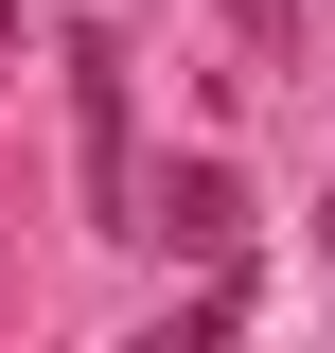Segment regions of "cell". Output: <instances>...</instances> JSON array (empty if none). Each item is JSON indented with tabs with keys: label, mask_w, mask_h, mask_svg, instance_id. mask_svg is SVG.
I'll use <instances>...</instances> for the list:
<instances>
[{
	"label": "cell",
	"mask_w": 335,
	"mask_h": 353,
	"mask_svg": "<svg viewBox=\"0 0 335 353\" xmlns=\"http://www.w3.org/2000/svg\"><path fill=\"white\" fill-rule=\"evenodd\" d=\"M53 71H71V176H88V230H141V124H124V36H106V18H71V36H53Z\"/></svg>",
	"instance_id": "cell-1"
},
{
	"label": "cell",
	"mask_w": 335,
	"mask_h": 353,
	"mask_svg": "<svg viewBox=\"0 0 335 353\" xmlns=\"http://www.w3.org/2000/svg\"><path fill=\"white\" fill-rule=\"evenodd\" d=\"M141 230L194 248V265H247V194H230V159H159V176H141Z\"/></svg>",
	"instance_id": "cell-2"
},
{
	"label": "cell",
	"mask_w": 335,
	"mask_h": 353,
	"mask_svg": "<svg viewBox=\"0 0 335 353\" xmlns=\"http://www.w3.org/2000/svg\"><path fill=\"white\" fill-rule=\"evenodd\" d=\"M212 18H230L247 53H283V36H300V0H212Z\"/></svg>",
	"instance_id": "cell-3"
}]
</instances>
